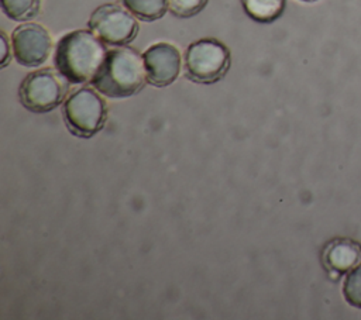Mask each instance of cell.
<instances>
[{
  "instance_id": "cell-1",
  "label": "cell",
  "mask_w": 361,
  "mask_h": 320,
  "mask_svg": "<svg viewBox=\"0 0 361 320\" xmlns=\"http://www.w3.org/2000/svg\"><path fill=\"white\" fill-rule=\"evenodd\" d=\"M104 44L93 31L68 32L56 44L55 66L71 83L92 82L107 55Z\"/></svg>"
},
{
  "instance_id": "cell-2",
  "label": "cell",
  "mask_w": 361,
  "mask_h": 320,
  "mask_svg": "<svg viewBox=\"0 0 361 320\" xmlns=\"http://www.w3.org/2000/svg\"><path fill=\"white\" fill-rule=\"evenodd\" d=\"M147 80L142 55L130 47H117L107 51V55L90 82L102 94L121 99L135 94Z\"/></svg>"
},
{
  "instance_id": "cell-3",
  "label": "cell",
  "mask_w": 361,
  "mask_h": 320,
  "mask_svg": "<svg viewBox=\"0 0 361 320\" xmlns=\"http://www.w3.org/2000/svg\"><path fill=\"white\" fill-rule=\"evenodd\" d=\"M63 117L73 134L89 138L104 127L107 104L94 89L79 87L65 100Z\"/></svg>"
},
{
  "instance_id": "cell-4",
  "label": "cell",
  "mask_w": 361,
  "mask_h": 320,
  "mask_svg": "<svg viewBox=\"0 0 361 320\" xmlns=\"http://www.w3.org/2000/svg\"><path fill=\"white\" fill-rule=\"evenodd\" d=\"M228 48L214 39L203 38L192 42L185 52V73L197 83H214L230 69Z\"/></svg>"
},
{
  "instance_id": "cell-5",
  "label": "cell",
  "mask_w": 361,
  "mask_h": 320,
  "mask_svg": "<svg viewBox=\"0 0 361 320\" xmlns=\"http://www.w3.org/2000/svg\"><path fill=\"white\" fill-rule=\"evenodd\" d=\"M69 89V80L56 69H38L25 76L20 85L23 106L35 113L51 111L58 107Z\"/></svg>"
},
{
  "instance_id": "cell-6",
  "label": "cell",
  "mask_w": 361,
  "mask_h": 320,
  "mask_svg": "<svg viewBox=\"0 0 361 320\" xmlns=\"http://www.w3.org/2000/svg\"><path fill=\"white\" fill-rule=\"evenodd\" d=\"M90 30L106 44L124 47L138 34L135 16L118 4H103L97 7L89 20Z\"/></svg>"
},
{
  "instance_id": "cell-7",
  "label": "cell",
  "mask_w": 361,
  "mask_h": 320,
  "mask_svg": "<svg viewBox=\"0 0 361 320\" xmlns=\"http://www.w3.org/2000/svg\"><path fill=\"white\" fill-rule=\"evenodd\" d=\"M11 45L14 58L20 65L35 68L48 59L52 49V38L42 25L25 23L13 31Z\"/></svg>"
},
{
  "instance_id": "cell-8",
  "label": "cell",
  "mask_w": 361,
  "mask_h": 320,
  "mask_svg": "<svg viewBox=\"0 0 361 320\" xmlns=\"http://www.w3.org/2000/svg\"><path fill=\"white\" fill-rule=\"evenodd\" d=\"M142 61L147 82L157 87H165L176 80L180 73L182 58L178 48L168 42L151 45L144 54Z\"/></svg>"
},
{
  "instance_id": "cell-9",
  "label": "cell",
  "mask_w": 361,
  "mask_h": 320,
  "mask_svg": "<svg viewBox=\"0 0 361 320\" xmlns=\"http://www.w3.org/2000/svg\"><path fill=\"white\" fill-rule=\"evenodd\" d=\"M323 264L331 278H338L361 264V244L350 238H334L323 250Z\"/></svg>"
},
{
  "instance_id": "cell-10",
  "label": "cell",
  "mask_w": 361,
  "mask_h": 320,
  "mask_svg": "<svg viewBox=\"0 0 361 320\" xmlns=\"http://www.w3.org/2000/svg\"><path fill=\"white\" fill-rule=\"evenodd\" d=\"M244 11L258 23H272L285 10L286 0H241Z\"/></svg>"
},
{
  "instance_id": "cell-11",
  "label": "cell",
  "mask_w": 361,
  "mask_h": 320,
  "mask_svg": "<svg viewBox=\"0 0 361 320\" xmlns=\"http://www.w3.org/2000/svg\"><path fill=\"white\" fill-rule=\"evenodd\" d=\"M121 4L142 21H155L168 10V0H121Z\"/></svg>"
},
{
  "instance_id": "cell-12",
  "label": "cell",
  "mask_w": 361,
  "mask_h": 320,
  "mask_svg": "<svg viewBox=\"0 0 361 320\" xmlns=\"http://www.w3.org/2000/svg\"><path fill=\"white\" fill-rule=\"evenodd\" d=\"M1 8L14 21H28L38 16L41 0H1Z\"/></svg>"
},
{
  "instance_id": "cell-13",
  "label": "cell",
  "mask_w": 361,
  "mask_h": 320,
  "mask_svg": "<svg viewBox=\"0 0 361 320\" xmlns=\"http://www.w3.org/2000/svg\"><path fill=\"white\" fill-rule=\"evenodd\" d=\"M343 296L350 306L361 309V264L347 272L343 282Z\"/></svg>"
},
{
  "instance_id": "cell-14",
  "label": "cell",
  "mask_w": 361,
  "mask_h": 320,
  "mask_svg": "<svg viewBox=\"0 0 361 320\" xmlns=\"http://www.w3.org/2000/svg\"><path fill=\"white\" fill-rule=\"evenodd\" d=\"M209 0H168L169 11L180 18H189L200 13Z\"/></svg>"
},
{
  "instance_id": "cell-15",
  "label": "cell",
  "mask_w": 361,
  "mask_h": 320,
  "mask_svg": "<svg viewBox=\"0 0 361 320\" xmlns=\"http://www.w3.org/2000/svg\"><path fill=\"white\" fill-rule=\"evenodd\" d=\"M1 45H3V56H1V68H4L10 59V52H8V39L4 31H1Z\"/></svg>"
},
{
  "instance_id": "cell-16",
  "label": "cell",
  "mask_w": 361,
  "mask_h": 320,
  "mask_svg": "<svg viewBox=\"0 0 361 320\" xmlns=\"http://www.w3.org/2000/svg\"><path fill=\"white\" fill-rule=\"evenodd\" d=\"M299 1H302V3H316L319 0H299Z\"/></svg>"
}]
</instances>
